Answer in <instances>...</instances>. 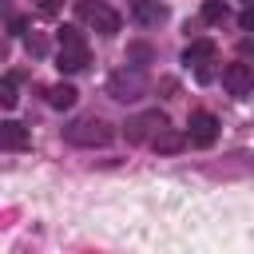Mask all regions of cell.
<instances>
[{"label": "cell", "instance_id": "1", "mask_svg": "<svg viewBox=\"0 0 254 254\" xmlns=\"http://www.w3.org/2000/svg\"><path fill=\"white\" fill-rule=\"evenodd\" d=\"M60 71H83L91 64V52H87V40L79 28H60V56H56Z\"/></svg>", "mask_w": 254, "mask_h": 254}, {"label": "cell", "instance_id": "2", "mask_svg": "<svg viewBox=\"0 0 254 254\" xmlns=\"http://www.w3.org/2000/svg\"><path fill=\"white\" fill-rule=\"evenodd\" d=\"M64 135H67V143H75V147H107V143L115 139L111 123H103L99 115H83V119H75Z\"/></svg>", "mask_w": 254, "mask_h": 254}, {"label": "cell", "instance_id": "3", "mask_svg": "<svg viewBox=\"0 0 254 254\" xmlns=\"http://www.w3.org/2000/svg\"><path fill=\"white\" fill-rule=\"evenodd\" d=\"M79 20H87L95 32H103V36H111V32H119V12L115 8H107L103 0H79Z\"/></svg>", "mask_w": 254, "mask_h": 254}, {"label": "cell", "instance_id": "4", "mask_svg": "<svg viewBox=\"0 0 254 254\" xmlns=\"http://www.w3.org/2000/svg\"><path fill=\"white\" fill-rule=\"evenodd\" d=\"M159 131H167V115H163V111H143V115L127 119V127H123L127 143H143V139H155Z\"/></svg>", "mask_w": 254, "mask_h": 254}, {"label": "cell", "instance_id": "5", "mask_svg": "<svg viewBox=\"0 0 254 254\" xmlns=\"http://www.w3.org/2000/svg\"><path fill=\"white\" fill-rule=\"evenodd\" d=\"M107 91L127 103V99H139V95L147 91V79H143V71H127V67H123V71H115V75L107 79Z\"/></svg>", "mask_w": 254, "mask_h": 254}, {"label": "cell", "instance_id": "6", "mask_svg": "<svg viewBox=\"0 0 254 254\" xmlns=\"http://www.w3.org/2000/svg\"><path fill=\"white\" fill-rule=\"evenodd\" d=\"M190 143L194 147H214V139H218V119L210 115V111H194L190 115Z\"/></svg>", "mask_w": 254, "mask_h": 254}, {"label": "cell", "instance_id": "7", "mask_svg": "<svg viewBox=\"0 0 254 254\" xmlns=\"http://www.w3.org/2000/svg\"><path fill=\"white\" fill-rule=\"evenodd\" d=\"M222 87H226L230 95H250V87H254L250 64H226V67H222Z\"/></svg>", "mask_w": 254, "mask_h": 254}, {"label": "cell", "instance_id": "8", "mask_svg": "<svg viewBox=\"0 0 254 254\" xmlns=\"http://www.w3.org/2000/svg\"><path fill=\"white\" fill-rule=\"evenodd\" d=\"M187 143H190V135H183V131H175V127H167V131H159V135L151 139V147H155L159 155H179Z\"/></svg>", "mask_w": 254, "mask_h": 254}, {"label": "cell", "instance_id": "9", "mask_svg": "<svg viewBox=\"0 0 254 254\" xmlns=\"http://www.w3.org/2000/svg\"><path fill=\"white\" fill-rule=\"evenodd\" d=\"M131 12H135V20H139V24H147V28L163 24V16H167V8H163L159 0H135V4H131Z\"/></svg>", "mask_w": 254, "mask_h": 254}, {"label": "cell", "instance_id": "10", "mask_svg": "<svg viewBox=\"0 0 254 254\" xmlns=\"http://www.w3.org/2000/svg\"><path fill=\"white\" fill-rule=\"evenodd\" d=\"M0 147H8V151H20V147H28V131H24V123H16V119H4V123H0Z\"/></svg>", "mask_w": 254, "mask_h": 254}, {"label": "cell", "instance_id": "11", "mask_svg": "<svg viewBox=\"0 0 254 254\" xmlns=\"http://www.w3.org/2000/svg\"><path fill=\"white\" fill-rule=\"evenodd\" d=\"M214 60V40H194V44H187V52H183V64H194V67H202V64H210Z\"/></svg>", "mask_w": 254, "mask_h": 254}, {"label": "cell", "instance_id": "12", "mask_svg": "<svg viewBox=\"0 0 254 254\" xmlns=\"http://www.w3.org/2000/svg\"><path fill=\"white\" fill-rule=\"evenodd\" d=\"M75 95H79V91H75L71 83H56V87H48V103H52V107H60V111H64V107H71V103H75Z\"/></svg>", "mask_w": 254, "mask_h": 254}, {"label": "cell", "instance_id": "13", "mask_svg": "<svg viewBox=\"0 0 254 254\" xmlns=\"http://www.w3.org/2000/svg\"><path fill=\"white\" fill-rule=\"evenodd\" d=\"M202 20H206V24H222V20H226V4H222V0H206V4H202Z\"/></svg>", "mask_w": 254, "mask_h": 254}, {"label": "cell", "instance_id": "14", "mask_svg": "<svg viewBox=\"0 0 254 254\" xmlns=\"http://www.w3.org/2000/svg\"><path fill=\"white\" fill-rule=\"evenodd\" d=\"M0 103H4V107H16V79H12V75L0 79Z\"/></svg>", "mask_w": 254, "mask_h": 254}, {"label": "cell", "instance_id": "15", "mask_svg": "<svg viewBox=\"0 0 254 254\" xmlns=\"http://www.w3.org/2000/svg\"><path fill=\"white\" fill-rule=\"evenodd\" d=\"M24 44H28V52H32V56H44V52H48V40H44L40 32H32V36H24Z\"/></svg>", "mask_w": 254, "mask_h": 254}, {"label": "cell", "instance_id": "16", "mask_svg": "<svg viewBox=\"0 0 254 254\" xmlns=\"http://www.w3.org/2000/svg\"><path fill=\"white\" fill-rule=\"evenodd\" d=\"M238 24H242V32H254V4H246V8H242Z\"/></svg>", "mask_w": 254, "mask_h": 254}, {"label": "cell", "instance_id": "17", "mask_svg": "<svg viewBox=\"0 0 254 254\" xmlns=\"http://www.w3.org/2000/svg\"><path fill=\"white\" fill-rule=\"evenodd\" d=\"M36 8H40V12H44V16H52V12H56V8H60V0H36Z\"/></svg>", "mask_w": 254, "mask_h": 254}]
</instances>
